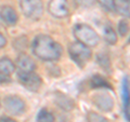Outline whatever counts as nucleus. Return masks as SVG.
Returning <instances> with one entry per match:
<instances>
[{"label": "nucleus", "instance_id": "1", "mask_svg": "<svg viewBox=\"0 0 130 122\" xmlns=\"http://www.w3.org/2000/svg\"><path fill=\"white\" fill-rule=\"evenodd\" d=\"M31 52L39 59L54 62L62 56V46L48 35H38L31 42Z\"/></svg>", "mask_w": 130, "mask_h": 122}, {"label": "nucleus", "instance_id": "2", "mask_svg": "<svg viewBox=\"0 0 130 122\" xmlns=\"http://www.w3.org/2000/svg\"><path fill=\"white\" fill-rule=\"evenodd\" d=\"M73 34L77 39V41L81 42L89 48H94L99 44L100 36L91 26L87 25V24H76L73 28Z\"/></svg>", "mask_w": 130, "mask_h": 122}, {"label": "nucleus", "instance_id": "3", "mask_svg": "<svg viewBox=\"0 0 130 122\" xmlns=\"http://www.w3.org/2000/svg\"><path fill=\"white\" fill-rule=\"evenodd\" d=\"M68 54L79 67H84L92 57L91 48L79 41H74L68 46Z\"/></svg>", "mask_w": 130, "mask_h": 122}, {"label": "nucleus", "instance_id": "4", "mask_svg": "<svg viewBox=\"0 0 130 122\" xmlns=\"http://www.w3.org/2000/svg\"><path fill=\"white\" fill-rule=\"evenodd\" d=\"M20 8L25 17L37 21L43 14V3L41 0H20Z\"/></svg>", "mask_w": 130, "mask_h": 122}, {"label": "nucleus", "instance_id": "5", "mask_svg": "<svg viewBox=\"0 0 130 122\" xmlns=\"http://www.w3.org/2000/svg\"><path fill=\"white\" fill-rule=\"evenodd\" d=\"M5 110L11 116H22L26 111V103L18 95H8L3 98Z\"/></svg>", "mask_w": 130, "mask_h": 122}, {"label": "nucleus", "instance_id": "6", "mask_svg": "<svg viewBox=\"0 0 130 122\" xmlns=\"http://www.w3.org/2000/svg\"><path fill=\"white\" fill-rule=\"evenodd\" d=\"M18 79L24 88L31 92L39 91L42 85L41 77L36 74L35 71H29V72L18 71Z\"/></svg>", "mask_w": 130, "mask_h": 122}, {"label": "nucleus", "instance_id": "7", "mask_svg": "<svg viewBox=\"0 0 130 122\" xmlns=\"http://www.w3.org/2000/svg\"><path fill=\"white\" fill-rule=\"evenodd\" d=\"M48 11L55 18H65L70 14V6L67 0H50Z\"/></svg>", "mask_w": 130, "mask_h": 122}, {"label": "nucleus", "instance_id": "8", "mask_svg": "<svg viewBox=\"0 0 130 122\" xmlns=\"http://www.w3.org/2000/svg\"><path fill=\"white\" fill-rule=\"evenodd\" d=\"M91 100L94 106H96L101 111H104V112L112 111L114 108V105H115L114 98L108 93H105V92L96 93V94L92 96Z\"/></svg>", "mask_w": 130, "mask_h": 122}, {"label": "nucleus", "instance_id": "9", "mask_svg": "<svg viewBox=\"0 0 130 122\" xmlns=\"http://www.w3.org/2000/svg\"><path fill=\"white\" fill-rule=\"evenodd\" d=\"M36 63L29 55L25 53H22L18 56L16 58V64L15 68H18V71L20 72H29V71H35L36 69Z\"/></svg>", "mask_w": 130, "mask_h": 122}, {"label": "nucleus", "instance_id": "10", "mask_svg": "<svg viewBox=\"0 0 130 122\" xmlns=\"http://www.w3.org/2000/svg\"><path fill=\"white\" fill-rule=\"evenodd\" d=\"M53 97H54L55 105H58L61 109H63L65 111H71L74 109L75 101L68 95L64 94V93H61V92H55Z\"/></svg>", "mask_w": 130, "mask_h": 122}, {"label": "nucleus", "instance_id": "11", "mask_svg": "<svg viewBox=\"0 0 130 122\" xmlns=\"http://www.w3.org/2000/svg\"><path fill=\"white\" fill-rule=\"evenodd\" d=\"M0 15L2 17L3 23H6L8 26H14L19 21V15L16 13V11L12 7L6 6L1 9Z\"/></svg>", "mask_w": 130, "mask_h": 122}, {"label": "nucleus", "instance_id": "12", "mask_svg": "<svg viewBox=\"0 0 130 122\" xmlns=\"http://www.w3.org/2000/svg\"><path fill=\"white\" fill-rule=\"evenodd\" d=\"M114 2V11L118 14L129 17L130 15V0H113Z\"/></svg>", "mask_w": 130, "mask_h": 122}, {"label": "nucleus", "instance_id": "13", "mask_svg": "<svg viewBox=\"0 0 130 122\" xmlns=\"http://www.w3.org/2000/svg\"><path fill=\"white\" fill-rule=\"evenodd\" d=\"M15 64L9 57L0 58V75L2 76H11L15 71Z\"/></svg>", "mask_w": 130, "mask_h": 122}, {"label": "nucleus", "instance_id": "14", "mask_svg": "<svg viewBox=\"0 0 130 122\" xmlns=\"http://www.w3.org/2000/svg\"><path fill=\"white\" fill-rule=\"evenodd\" d=\"M123 103H124V112L126 120L129 122V81L128 78L126 77L123 81Z\"/></svg>", "mask_w": 130, "mask_h": 122}, {"label": "nucleus", "instance_id": "15", "mask_svg": "<svg viewBox=\"0 0 130 122\" xmlns=\"http://www.w3.org/2000/svg\"><path fill=\"white\" fill-rule=\"evenodd\" d=\"M103 37L108 44L114 46L117 42V32L111 24H105L103 27Z\"/></svg>", "mask_w": 130, "mask_h": 122}, {"label": "nucleus", "instance_id": "16", "mask_svg": "<svg viewBox=\"0 0 130 122\" xmlns=\"http://www.w3.org/2000/svg\"><path fill=\"white\" fill-rule=\"evenodd\" d=\"M90 88L92 89H112V84L100 75H94L90 80Z\"/></svg>", "mask_w": 130, "mask_h": 122}, {"label": "nucleus", "instance_id": "17", "mask_svg": "<svg viewBox=\"0 0 130 122\" xmlns=\"http://www.w3.org/2000/svg\"><path fill=\"white\" fill-rule=\"evenodd\" d=\"M36 121L37 122H55V117L47 108H42L38 111L37 117H36Z\"/></svg>", "mask_w": 130, "mask_h": 122}, {"label": "nucleus", "instance_id": "18", "mask_svg": "<svg viewBox=\"0 0 130 122\" xmlns=\"http://www.w3.org/2000/svg\"><path fill=\"white\" fill-rule=\"evenodd\" d=\"M86 118L87 122H109L107 118H105L104 116L100 115L95 111H88Z\"/></svg>", "mask_w": 130, "mask_h": 122}, {"label": "nucleus", "instance_id": "19", "mask_svg": "<svg viewBox=\"0 0 130 122\" xmlns=\"http://www.w3.org/2000/svg\"><path fill=\"white\" fill-rule=\"evenodd\" d=\"M96 59H98V64H99L104 70H106V71L109 70V68H111V63H109V57L106 54H104V53L99 54Z\"/></svg>", "mask_w": 130, "mask_h": 122}, {"label": "nucleus", "instance_id": "20", "mask_svg": "<svg viewBox=\"0 0 130 122\" xmlns=\"http://www.w3.org/2000/svg\"><path fill=\"white\" fill-rule=\"evenodd\" d=\"M73 3L77 8H83V9H87L90 8L95 3V0H73Z\"/></svg>", "mask_w": 130, "mask_h": 122}, {"label": "nucleus", "instance_id": "21", "mask_svg": "<svg viewBox=\"0 0 130 122\" xmlns=\"http://www.w3.org/2000/svg\"><path fill=\"white\" fill-rule=\"evenodd\" d=\"M99 5L106 12H114V2L113 0H95Z\"/></svg>", "mask_w": 130, "mask_h": 122}, {"label": "nucleus", "instance_id": "22", "mask_svg": "<svg viewBox=\"0 0 130 122\" xmlns=\"http://www.w3.org/2000/svg\"><path fill=\"white\" fill-rule=\"evenodd\" d=\"M129 31V24L126 19H121V21L118 23V34L120 36H126Z\"/></svg>", "mask_w": 130, "mask_h": 122}, {"label": "nucleus", "instance_id": "23", "mask_svg": "<svg viewBox=\"0 0 130 122\" xmlns=\"http://www.w3.org/2000/svg\"><path fill=\"white\" fill-rule=\"evenodd\" d=\"M7 46V38L0 32V49L5 48Z\"/></svg>", "mask_w": 130, "mask_h": 122}, {"label": "nucleus", "instance_id": "24", "mask_svg": "<svg viewBox=\"0 0 130 122\" xmlns=\"http://www.w3.org/2000/svg\"><path fill=\"white\" fill-rule=\"evenodd\" d=\"M10 81H11V79H10L9 76L0 75V82H1V83H7V82H10Z\"/></svg>", "mask_w": 130, "mask_h": 122}, {"label": "nucleus", "instance_id": "25", "mask_svg": "<svg viewBox=\"0 0 130 122\" xmlns=\"http://www.w3.org/2000/svg\"><path fill=\"white\" fill-rule=\"evenodd\" d=\"M0 122H14V120L10 119V118H0Z\"/></svg>", "mask_w": 130, "mask_h": 122}, {"label": "nucleus", "instance_id": "26", "mask_svg": "<svg viewBox=\"0 0 130 122\" xmlns=\"http://www.w3.org/2000/svg\"><path fill=\"white\" fill-rule=\"evenodd\" d=\"M3 21H2V17H1V15H0V27H2V25H3Z\"/></svg>", "mask_w": 130, "mask_h": 122}, {"label": "nucleus", "instance_id": "27", "mask_svg": "<svg viewBox=\"0 0 130 122\" xmlns=\"http://www.w3.org/2000/svg\"><path fill=\"white\" fill-rule=\"evenodd\" d=\"M0 108H1V101H0Z\"/></svg>", "mask_w": 130, "mask_h": 122}]
</instances>
